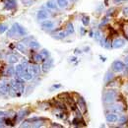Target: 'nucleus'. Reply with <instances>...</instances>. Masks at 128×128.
<instances>
[{
    "label": "nucleus",
    "mask_w": 128,
    "mask_h": 128,
    "mask_svg": "<svg viewBox=\"0 0 128 128\" xmlns=\"http://www.w3.org/2000/svg\"><path fill=\"white\" fill-rule=\"evenodd\" d=\"M29 46H30V48H32V49H38V48H40V44L36 40H32V42H30Z\"/></svg>",
    "instance_id": "24"
},
{
    "label": "nucleus",
    "mask_w": 128,
    "mask_h": 128,
    "mask_svg": "<svg viewBox=\"0 0 128 128\" xmlns=\"http://www.w3.org/2000/svg\"><path fill=\"white\" fill-rule=\"evenodd\" d=\"M14 74H15V67L11 66V67L6 68V72H5V75L6 76L11 77V76H14Z\"/></svg>",
    "instance_id": "18"
},
{
    "label": "nucleus",
    "mask_w": 128,
    "mask_h": 128,
    "mask_svg": "<svg viewBox=\"0 0 128 128\" xmlns=\"http://www.w3.org/2000/svg\"><path fill=\"white\" fill-rule=\"evenodd\" d=\"M82 23H83L84 26H88V25L90 24V18L88 16L83 17V18H82Z\"/></svg>",
    "instance_id": "30"
},
{
    "label": "nucleus",
    "mask_w": 128,
    "mask_h": 128,
    "mask_svg": "<svg viewBox=\"0 0 128 128\" xmlns=\"http://www.w3.org/2000/svg\"><path fill=\"white\" fill-rule=\"evenodd\" d=\"M73 125H75V126H79L80 125V123H83V121H82V119H81V117H76V118H74L73 119Z\"/></svg>",
    "instance_id": "28"
},
{
    "label": "nucleus",
    "mask_w": 128,
    "mask_h": 128,
    "mask_svg": "<svg viewBox=\"0 0 128 128\" xmlns=\"http://www.w3.org/2000/svg\"><path fill=\"white\" fill-rule=\"evenodd\" d=\"M68 34H67V32H64V31H62V32H59L56 36H54V38H58V40H62V38H66V36H67Z\"/></svg>",
    "instance_id": "25"
},
{
    "label": "nucleus",
    "mask_w": 128,
    "mask_h": 128,
    "mask_svg": "<svg viewBox=\"0 0 128 128\" xmlns=\"http://www.w3.org/2000/svg\"><path fill=\"white\" fill-rule=\"evenodd\" d=\"M59 88H61V85H60V84H58V85H53V86L51 87V90H55V89H59Z\"/></svg>",
    "instance_id": "38"
},
{
    "label": "nucleus",
    "mask_w": 128,
    "mask_h": 128,
    "mask_svg": "<svg viewBox=\"0 0 128 128\" xmlns=\"http://www.w3.org/2000/svg\"><path fill=\"white\" fill-rule=\"evenodd\" d=\"M10 90H11V85H10V83H9V84H7V83L2 84L1 87H0V96H1V95H6V94H8Z\"/></svg>",
    "instance_id": "5"
},
{
    "label": "nucleus",
    "mask_w": 128,
    "mask_h": 128,
    "mask_svg": "<svg viewBox=\"0 0 128 128\" xmlns=\"http://www.w3.org/2000/svg\"><path fill=\"white\" fill-rule=\"evenodd\" d=\"M80 32H81V34H82V36H84V34H85V32H86V31H85V29H84V28H81Z\"/></svg>",
    "instance_id": "42"
},
{
    "label": "nucleus",
    "mask_w": 128,
    "mask_h": 128,
    "mask_svg": "<svg viewBox=\"0 0 128 128\" xmlns=\"http://www.w3.org/2000/svg\"><path fill=\"white\" fill-rule=\"evenodd\" d=\"M124 110L123 106L122 104H115V106H110V110L114 113H119V112H122Z\"/></svg>",
    "instance_id": "15"
},
{
    "label": "nucleus",
    "mask_w": 128,
    "mask_h": 128,
    "mask_svg": "<svg viewBox=\"0 0 128 128\" xmlns=\"http://www.w3.org/2000/svg\"><path fill=\"white\" fill-rule=\"evenodd\" d=\"M14 26H15V28H16V31H17V34H19V36H26L27 34V31H26V29L24 28V27H22L20 24H14Z\"/></svg>",
    "instance_id": "11"
},
{
    "label": "nucleus",
    "mask_w": 128,
    "mask_h": 128,
    "mask_svg": "<svg viewBox=\"0 0 128 128\" xmlns=\"http://www.w3.org/2000/svg\"><path fill=\"white\" fill-rule=\"evenodd\" d=\"M75 52H76V53H81L80 50H79V49H75Z\"/></svg>",
    "instance_id": "47"
},
{
    "label": "nucleus",
    "mask_w": 128,
    "mask_h": 128,
    "mask_svg": "<svg viewBox=\"0 0 128 128\" xmlns=\"http://www.w3.org/2000/svg\"><path fill=\"white\" fill-rule=\"evenodd\" d=\"M113 1H114V3H120L122 0H113Z\"/></svg>",
    "instance_id": "45"
},
{
    "label": "nucleus",
    "mask_w": 128,
    "mask_h": 128,
    "mask_svg": "<svg viewBox=\"0 0 128 128\" xmlns=\"http://www.w3.org/2000/svg\"><path fill=\"white\" fill-rule=\"evenodd\" d=\"M123 14H124V15H128V7H124V9H123Z\"/></svg>",
    "instance_id": "39"
},
{
    "label": "nucleus",
    "mask_w": 128,
    "mask_h": 128,
    "mask_svg": "<svg viewBox=\"0 0 128 128\" xmlns=\"http://www.w3.org/2000/svg\"><path fill=\"white\" fill-rule=\"evenodd\" d=\"M52 63H53V60L52 59H46L44 61V63H42V70L44 72V73H46L48 72L49 70H50V68H51V66H52Z\"/></svg>",
    "instance_id": "3"
},
{
    "label": "nucleus",
    "mask_w": 128,
    "mask_h": 128,
    "mask_svg": "<svg viewBox=\"0 0 128 128\" xmlns=\"http://www.w3.org/2000/svg\"><path fill=\"white\" fill-rule=\"evenodd\" d=\"M90 36H91V38H93V36H94V32H90Z\"/></svg>",
    "instance_id": "46"
},
{
    "label": "nucleus",
    "mask_w": 128,
    "mask_h": 128,
    "mask_svg": "<svg viewBox=\"0 0 128 128\" xmlns=\"http://www.w3.org/2000/svg\"><path fill=\"white\" fill-rule=\"evenodd\" d=\"M46 7H48V9H50V10H56L57 9V3L55 2V0H48V2H46Z\"/></svg>",
    "instance_id": "16"
},
{
    "label": "nucleus",
    "mask_w": 128,
    "mask_h": 128,
    "mask_svg": "<svg viewBox=\"0 0 128 128\" xmlns=\"http://www.w3.org/2000/svg\"><path fill=\"white\" fill-rule=\"evenodd\" d=\"M34 60L36 63H40V62L44 61V58H42V56L40 55V53H34Z\"/></svg>",
    "instance_id": "22"
},
{
    "label": "nucleus",
    "mask_w": 128,
    "mask_h": 128,
    "mask_svg": "<svg viewBox=\"0 0 128 128\" xmlns=\"http://www.w3.org/2000/svg\"><path fill=\"white\" fill-rule=\"evenodd\" d=\"M125 44V40L122 38H115L112 44V48H120Z\"/></svg>",
    "instance_id": "4"
},
{
    "label": "nucleus",
    "mask_w": 128,
    "mask_h": 128,
    "mask_svg": "<svg viewBox=\"0 0 128 128\" xmlns=\"http://www.w3.org/2000/svg\"><path fill=\"white\" fill-rule=\"evenodd\" d=\"M18 61H19V57L17 55H15V54H11V55L8 56V62L10 64L17 63Z\"/></svg>",
    "instance_id": "19"
},
{
    "label": "nucleus",
    "mask_w": 128,
    "mask_h": 128,
    "mask_svg": "<svg viewBox=\"0 0 128 128\" xmlns=\"http://www.w3.org/2000/svg\"><path fill=\"white\" fill-rule=\"evenodd\" d=\"M20 126H21V127H30L31 125L29 124V121L27 120V121H24V122H23V124H21Z\"/></svg>",
    "instance_id": "37"
},
{
    "label": "nucleus",
    "mask_w": 128,
    "mask_h": 128,
    "mask_svg": "<svg viewBox=\"0 0 128 128\" xmlns=\"http://www.w3.org/2000/svg\"><path fill=\"white\" fill-rule=\"evenodd\" d=\"M2 126H4V120L2 118H0V127H2Z\"/></svg>",
    "instance_id": "43"
},
{
    "label": "nucleus",
    "mask_w": 128,
    "mask_h": 128,
    "mask_svg": "<svg viewBox=\"0 0 128 128\" xmlns=\"http://www.w3.org/2000/svg\"><path fill=\"white\" fill-rule=\"evenodd\" d=\"M5 114H6V113H5V112H0V117H1V116H4V115H5Z\"/></svg>",
    "instance_id": "44"
},
{
    "label": "nucleus",
    "mask_w": 128,
    "mask_h": 128,
    "mask_svg": "<svg viewBox=\"0 0 128 128\" xmlns=\"http://www.w3.org/2000/svg\"><path fill=\"white\" fill-rule=\"evenodd\" d=\"M48 12H46V11H44V10H40V11L36 13V18H38V20L44 21V20L48 19Z\"/></svg>",
    "instance_id": "13"
},
{
    "label": "nucleus",
    "mask_w": 128,
    "mask_h": 128,
    "mask_svg": "<svg viewBox=\"0 0 128 128\" xmlns=\"http://www.w3.org/2000/svg\"><path fill=\"white\" fill-rule=\"evenodd\" d=\"M106 121H108V122H110V123H113V122H116V121L118 120V115H117V113L112 112V113L106 114Z\"/></svg>",
    "instance_id": "7"
},
{
    "label": "nucleus",
    "mask_w": 128,
    "mask_h": 128,
    "mask_svg": "<svg viewBox=\"0 0 128 128\" xmlns=\"http://www.w3.org/2000/svg\"><path fill=\"white\" fill-rule=\"evenodd\" d=\"M117 96V93L114 92V91H108L104 94V104H110L112 102H114L115 98Z\"/></svg>",
    "instance_id": "1"
},
{
    "label": "nucleus",
    "mask_w": 128,
    "mask_h": 128,
    "mask_svg": "<svg viewBox=\"0 0 128 128\" xmlns=\"http://www.w3.org/2000/svg\"><path fill=\"white\" fill-rule=\"evenodd\" d=\"M114 11H115V8H110V9H108V12H106V16L108 17L112 16Z\"/></svg>",
    "instance_id": "32"
},
{
    "label": "nucleus",
    "mask_w": 128,
    "mask_h": 128,
    "mask_svg": "<svg viewBox=\"0 0 128 128\" xmlns=\"http://www.w3.org/2000/svg\"><path fill=\"white\" fill-rule=\"evenodd\" d=\"M29 110H20V112L17 113V115H16V118H17V120L18 121H21L23 118H25L28 114H29Z\"/></svg>",
    "instance_id": "10"
},
{
    "label": "nucleus",
    "mask_w": 128,
    "mask_h": 128,
    "mask_svg": "<svg viewBox=\"0 0 128 128\" xmlns=\"http://www.w3.org/2000/svg\"><path fill=\"white\" fill-rule=\"evenodd\" d=\"M42 28L44 30H50L54 27V23L52 21H49V20H46V21H44L42 24H40Z\"/></svg>",
    "instance_id": "9"
},
{
    "label": "nucleus",
    "mask_w": 128,
    "mask_h": 128,
    "mask_svg": "<svg viewBox=\"0 0 128 128\" xmlns=\"http://www.w3.org/2000/svg\"><path fill=\"white\" fill-rule=\"evenodd\" d=\"M16 48L20 52H22V53H27V48L25 46L24 44H21V42L20 44H17Z\"/></svg>",
    "instance_id": "20"
},
{
    "label": "nucleus",
    "mask_w": 128,
    "mask_h": 128,
    "mask_svg": "<svg viewBox=\"0 0 128 128\" xmlns=\"http://www.w3.org/2000/svg\"><path fill=\"white\" fill-rule=\"evenodd\" d=\"M17 6L16 0H6L5 2V8L8 10H12Z\"/></svg>",
    "instance_id": "12"
},
{
    "label": "nucleus",
    "mask_w": 128,
    "mask_h": 128,
    "mask_svg": "<svg viewBox=\"0 0 128 128\" xmlns=\"http://www.w3.org/2000/svg\"><path fill=\"white\" fill-rule=\"evenodd\" d=\"M128 120L127 116L126 115H122L121 117H120V119H119V125H123L124 123H126Z\"/></svg>",
    "instance_id": "29"
},
{
    "label": "nucleus",
    "mask_w": 128,
    "mask_h": 128,
    "mask_svg": "<svg viewBox=\"0 0 128 128\" xmlns=\"http://www.w3.org/2000/svg\"><path fill=\"white\" fill-rule=\"evenodd\" d=\"M8 30V26L6 24H0V34H3Z\"/></svg>",
    "instance_id": "31"
},
{
    "label": "nucleus",
    "mask_w": 128,
    "mask_h": 128,
    "mask_svg": "<svg viewBox=\"0 0 128 128\" xmlns=\"http://www.w3.org/2000/svg\"><path fill=\"white\" fill-rule=\"evenodd\" d=\"M112 78H113V73H112V71H108V72H106V77H104V82L106 83H108V82H110Z\"/></svg>",
    "instance_id": "26"
},
{
    "label": "nucleus",
    "mask_w": 128,
    "mask_h": 128,
    "mask_svg": "<svg viewBox=\"0 0 128 128\" xmlns=\"http://www.w3.org/2000/svg\"><path fill=\"white\" fill-rule=\"evenodd\" d=\"M124 68H125V64L123 63L122 61H120V60H115V61H113L112 64V71H114V72H116V73L123 71Z\"/></svg>",
    "instance_id": "2"
},
{
    "label": "nucleus",
    "mask_w": 128,
    "mask_h": 128,
    "mask_svg": "<svg viewBox=\"0 0 128 128\" xmlns=\"http://www.w3.org/2000/svg\"><path fill=\"white\" fill-rule=\"evenodd\" d=\"M25 72V67L23 64H17L15 67V75L17 77H23V74Z\"/></svg>",
    "instance_id": "6"
},
{
    "label": "nucleus",
    "mask_w": 128,
    "mask_h": 128,
    "mask_svg": "<svg viewBox=\"0 0 128 128\" xmlns=\"http://www.w3.org/2000/svg\"><path fill=\"white\" fill-rule=\"evenodd\" d=\"M56 3L58 5V7H60V8H66L68 6L67 0H56Z\"/></svg>",
    "instance_id": "21"
},
{
    "label": "nucleus",
    "mask_w": 128,
    "mask_h": 128,
    "mask_svg": "<svg viewBox=\"0 0 128 128\" xmlns=\"http://www.w3.org/2000/svg\"><path fill=\"white\" fill-rule=\"evenodd\" d=\"M32 72L28 68V69H25V72H24V74H23V79L24 80H27V81H30L32 79Z\"/></svg>",
    "instance_id": "14"
},
{
    "label": "nucleus",
    "mask_w": 128,
    "mask_h": 128,
    "mask_svg": "<svg viewBox=\"0 0 128 128\" xmlns=\"http://www.w3.org/2000/svg\"><path fill=\"white\" fill-rule=\"evenodd\" d=\"M77 104H78V106H79L81 112H86V110H87V104H86V102H85V100H84L83 98L80 96V98L77 100Z\"/></svg>",
    "instance_id": "8"
},
{
    "label": "nucleus",
    "mask_w": 128,
    "mask_h": 128,
    "mask_svg": "<svg viewBox=\"0 0 128 128\" xmlns=\"http://www.w3.org/2000/svg\"><path fill=\"white\" fill-rule=\"evenodd\" d=\"M124 64H125V66H128V56L124 58Z\"/></svg>",
    "instance_id": "41"
},
{
    "label": "nucleus",
    "mask_w": 128,
    "mask_h": 128,
    "mask_svg": "<svg viewBox=\"0 0 128 128\" xmlns=\"http://www.w3.org/2000/svg\"><path fill=\"white\" fill-rule=\"evenodd\" d=\"M40 55L42 56L44 60H46V59L49 58V52H48V49H42V50L40 51Z\"/></svg>",
    "instance_id": "27"
},
{
    "label": "nucleus",
    "mask_w": 128,
    "mask_h": 128,
    "mask_svg": "<svg viewBox=\"0 0 128 128\" xmlns=\"http://www.w3.org/2000/svg\"><path fill=\"white\" fill-rule=\"evenodd\" d=\"M4 123H6V125H8V126H13V123H12V121L10 120V119H5L4 120Z\"/></svg>",
    "instance_id": "36"
},
{
    "label": "nucleus",
    "mask_w": 128,
    "mask_h": 128,
    "mask_svg": "<svg viewBox=\"0 0 128 128\" xmlns=\"http://www.w3.org/2000/svg\"><path fill=\"white\" fill-rule=\"evenodd\" d=\"M66 32L68 34H74V27H73V25H72V23H68L67 24V27H66Z\"/></svg>",
    "instance_id": "23"
},
{
    "label": "nucleus",
    "mask_w": 128,
    "mask_h": 128,
    "mask_svg": "<svg viewBox=\"0 0 128 128\" xmlns=\"http://www.w3.org/2000/svg\"><path fill=\"white\" fill-rule=\"evenodd\" d=\"M108 22V17L106 16V18H104V19H102V23L100 24V27H102V26H104V25H106V24Z\"/></svg>",
    "instance_id": "34"
},
{
    "label": "nucleus",
    "mask_w": 128,
    "mask_h": 128,
    "mask_svg": "<svg viewBox=\"0 0 128 128\" xmlns=\"http://www.w3.org/2000/svg\"><path fill=\"white\" fill-rule=\"evenodd\" d=\"M29 68H30V70L32 72V74H34V75H38L40 72V66L38 64H32Z\"/></svg>",
    "instance_id": "17"
},
{
    "label": "nucleus",
    "mask_w": 128,
    "mask_h": 128,
    "mask_svg": "<svg viewBox=\"0 0 128 128\" xmlns=\"http://www.w3.org/2000/svg\"><path fill=\"white\" fill-rule=\"evenodd\" d=\"M75 60H76V57H72L71 58V61H75Z\"/></svg>",
    "instance_id": "48"
},
{
    "label": "nucleus",
    "mask_w": 128,
    "mask_h": 128,
    "mask_svg": "<svg viewBox=\"0 0 128 128\" xmlns=\"http://www.w3.org/2000/svg\"><path fill=\"white\" fill-rule=\"evenodd\" d=\"M106 48H112V44L108 40H106V42H104V46Z\"/></svg>",
    "instance_id": "35"
},
{
    "label": "nucleus",
    "mask_w": 128,
    "mask_h": 128,
    "mask_svg": "<svg viewBox=\"0 0 128 128\" xmlns=\"http://www.w3.org/2000/svg\"><path fill=\"white\" fill-rule=\"evenodd\" d=\"M51 126H52V127H62V125H60V124H55V123H52Z\"/></svg>",
    "instance_id": "40"
},
{
    "label": "nucleus",
    "mask_w": 128,
    "mask_h": 128,
    "mask_svg": "<svg viewBox=\"0 0 128 128\" xmlns=\"http://www.w3.org/2000/svg\"><path fill=\"white\" fill-rule=\"evenodd\" d=\"M94 36H95V38H96L98 42H100V40L102 38V34H100V32H96L95 34H94Z\"/></svg>",
    "instance_id": "33"
}]
</instances>
